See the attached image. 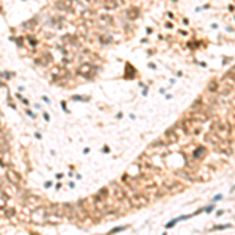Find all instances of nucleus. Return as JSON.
I'll use <instances>...</instances> for the list:
<instances>
[{
    "instance_id": "4",
    "label": "nucleus",
    "mask_w": 235,
    "mask_h": 235,
    "mask_svg": "<svg viewBox=\"0 0 235 235\" xmlns=\"http://www.w3.org/2000/svg\"><path fill=\"white\" fill-rule=\"evenodd\" d=\"M177 140H179V136H177V133H176V130H174V129L166 130V132H165V135H163V141L166 143V144L176 143Z\"/></svg>"
},
{
    "instance_id": "14",
    "label": "nucleus",
    "mask_w": 235,
    "mask_h": 235,
    "mask_svg": "<svg viewBox=\"0 0 235 235\" xmlns=\"http://www.w3.org/2000/svg\"><path fill=\"white\" fill-rule=\"evenodd\" d=\"M99 41L102 44H110V43H112V36H108V34H102V36H99Z\"/></svg>"
},
{
    "instance_id": "11",
    "label": "nucleus",
    "mask_w": 235,
    "mask_h": 235,
    "mask_svg": "<svg viewBox=\"0 0 235 235\" xmlns=\"http://www.w3.org/2000/svg\"><path fill=\"white\" fill-rule=\"evenodd\" d=\"M36 63L38 64H43V66H47V64L52 63V57H50L49 53H43V55H41V58L36 60Z\"/></svg>"
},
{
    "instance_id": "8",
    "label": "nucleus",
    "mask_w": 235,
    "mask_h": 235,
    "mask_svg": "<svg viewBox=\"0 0 235 235\" xmlns=\"http://www.w3.org/2000/svg\"><path fill=\"white\" fill-rule=\"evenodd\" d=\"M24 201H25L27 205H38V204L41 202V198L36 196V195H27Z\"/></svg>"
},
{
    "instance_id": "12",
    "label": "nucleus",
    "mask_w": 235,
    "mask_h": 235,
    "mask_svg": "<svg viewBox=\"0 0 235 235\" xmlns=\"http://www.w3.org/2000/svg\"><path fill=\"white\" fill-rule=\"evenodd\" d=\"M138 14H140L138 8H130V10H127V17H129V19H136Z\"/></svg>"
},
{
    "instance_id": "18",
    "label": "nucleus",
    "mask_w": 235,
    "mask_h": 235,
    "mask_svg": "<svg viewBox=\"0 0 235 235\" xmlns=\"http://www.w3.org/2000/svg\"><path fill=\"white\" fill-rule=\"evenodd\" d=\"M216 88V82H212V83L209 85V89H215Z\"/></svg>"
},
{
    "instance_id": "2",
    "label": "nucleus",
    "mask_w": 235,
    "mask_h": 235,
    "mask_svg": "<svg viewBox=\"0 0 235 235\" xmlns=\"http://www.w3.org/2000/svg\"><path fill=\"white\" fill-rule=\"evenodd\" d=\"M44 218H47V209L46 207H38V209L33 210L31 219L34 221V223H43Z\"/></svg>"
},
{
    "instance_id": "15",
    "label": "nucleus",
    "mask_w": 235,
    "mask_h": 235,
    "mask_svg": "<svg viewBox=\"0 0 235 235\" xmlns=\"http://www.w3.org/2000/svg\"><path fill=\"white\" fill-rule=\"evenodd\" d=\"M105 6L107 8H116V0H105Z\"/></svg>"
},
{
    "instance_id": "17",
    "label": "nucleus",
    "mask_w": 235,
    "mask_h": 235,
    "mask_svg": "<svg viewBox=\"0 0 235 235\" xmlns=\"http://www.w3.org/2000/svg\"><path fill=\"white\" fill-rule=\"evenodd\" d=\"M227 77H229V79H234V80H235V67L232 69V71H229V72H227Z\"/></svg>"
},
{
    "instance_id": "3",
    "label": "nucleus",
    "mask_w": 235,
    "mask_h": 235,
    "mask_svg": "<svg viewBox=\"0 0 235 235\" xmlns=\"http://www.w3.org/2000/svg\"><path fill=\"white\" fill-rule=\"evenodd\" d=\"M77 72H79V75H82V77H85V79H91L96 74V67L91 64H83V66L79 67Z\"/></svg>"
},
{
    "instance_id": "5",
    "label": "nucleus",
    "mask_w": 235,
    "mask_h": 235,
    "mask_svg": "<svg viewBox=\"0 0 235 235\" xmlns=\"http://www.w3.org/2000/svg\"><path fill=\"white\" fill-rule=\"evenodd\" d=\"M6 179H8L13 185H19L20 182H22V177H20L14 169H8V171H6Z\"/></svg>"
},
{
    "instance_id": "10",
    "label": "nucleus",
    "mask_w": 235,
    "mask_h": 235,
    "mask_svg": "<svg viewBox=\"0 0 235 235\" xmlns=\"http://www.w3.org/2000/svg\"><path fill=\"white\" fill-rule=\"evenodd\" d=\"M205 154H207V149L204 146H201L193 152V158H195V160H202V158L205 157Z\"/></svg>"
},
{
    "instance_id": "1",
    "label": "nucleus",
    "mask_w": 235,
    "mask_h": 235,
    "mask_svg": "<svg viewBox=\"0 0 235 235\" xmlns=\"http://www.w3.org/2000/svg\"><path fill=\"white\" fill-rule=\"evenodd\" d=\"M149 202V198L146 195H143V193H135V195L130 196V204L133 207H144Z\"/></svg>"
},
{
    "instance_id": "7",
    "label": "nucleus",
    "mask_w": 235,
    "mask_h": 235,
    "mask_svg": "<svg viewBox=\"0 0 235 235\" xmlns=\"http://www.w3.org/2000/svg\"><path fill=\"white\" fill-rule=\"evenodd\" d=\"M108 196H110L108 190H107V188H100V190L94 195V202H105Z\"/></svg>"
},
{
    "instance_id": "19",
    "label": "nucleus",
    "mask_w": 235,
    "mask_h": 235,
    "mask_svg": "<svg viewBox=\"0 0 235 235\" xmlns=\"http://www.w3.org/2000/svg\"><path fill=\"white\" fill-rule=\"evenodd\" d=\"M85 2H88V3H94L96 0H85Z\"/></svg>"
},
{
    "instance_id": "16",
    "label": "nucleus",
    "mask_w": 235,
    "mask_h": 235,
    "mask_svg": "<svg viewBox=\"0 0 235 235\" xmlns=\"http://www.w3.org/2000/svg\"><path fill=\"white\" fill-rule=\"evenodd\" d=\"M14 213H16V210H14V209H5V215L8 216V218L14 216Z\"/></svg>"
},
{
    "instance_id": "13",
    "label": "nucleus",
    "mask_w": 235,
    "mask_h": 235,
    "mask_svg": "<svg viewBox=\"0 0 235 235\" xmlns=\"http://www.w3.org/2000/svg\"><path fill=\"white\" fill-rule=\"evenodd\" d=\"M99 22H100L102 25H110V24L113 22V19L110 17V16H107V14H103V16L99 17Z\"/></svg>"
},
{
    "instance_id": "6",
    "label": "nucleus",
    "mask_w": 235,
    "mask_h": 235,
    "mask_svg": "<svg viewBox=\"0 0 235 235\" xmlns=\"http://www.w3.org/2000/svg\"><path fill=\"white\" fill-rule=\"evenodd\" d=\"M110 186H112V190H113V196H115L116 199H119V201L126 199V191H124V190H122L118 183H112Z\"/></svg>"
},
{
    "instance_id": "9",
    "label": "nucleus",
    "mask_w": 235,
    "mask_h": 235,
    "mask_svg": "<svg viewBox=\"0 0 235 235\" xmlns=\"http://www.w3.org/2000/svg\"><path fill=\"white\" fill-rule=\"evenodd\" d=\"M163 186L166 191H172L176 190V186H179V180H172V179H166V180L163 182Z\"/></svg>"
}]
</instances>
